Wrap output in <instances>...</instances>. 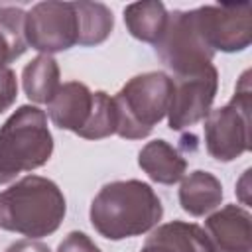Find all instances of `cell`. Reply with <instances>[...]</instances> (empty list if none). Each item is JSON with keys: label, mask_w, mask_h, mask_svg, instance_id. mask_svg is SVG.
I'll use <instances>...</instances> for the list:
<instances>
[{"label": "cell", "mask_w": 252, "mask_h": 252, "mask_svg": "<svg viewBox=\"0 0 252 252\" xmlns=\"http://www.w3.org/2000/svg\"><path fill=\"white\" fill-rule=\"evenodd\" d=\"M163 205L152 185L140 179L110 181L94 195L89 219L93 228L108 240H124L150 232L159 224Z\"/></svg>", "instance_id": "6da1fadb"}, {"label": "cell", "mask_w": 252, "mask_h": 252, "mask_svg": "<svg viewBox=\"0 0 252 252\" xmlns=\"http://www.w3.org/2000/svg\"><path fill=\"white\" fill-rule=\"evenodd\" d=\"M67 213L59 185L41 175H26L0 191V228L28 238L53 234Z\"/></svg>", "instance_id": "7a4b0ae2"}, {"label": "cell", "mask_w": 252, "mask_h": 252, "mask_svg": "<svg viewBox=\"0 0 252 252\" xmlns=\"http://www.w3.org/2000/svg\"><path fill=\"white\" fill-rule=\"evenodd\" d=\"M173 81L163 71H148L132 77L116 93V134L124 140H142L167 116Z\"/></svg>", "instance_id": "3957f363"}, {"label": "cell", "mask_w": 252, "mask_h": 252, "mask_svg": "<svg viewBox=\"0 0 252 252\" xmlns=\"http://www.w3.org/2000/svg\"><path fill=\"white\" fill-rule=\"evenodd\" d=\"M51 154L53 136L47 114L35 104L18 106L0 126V163L10 179L45 165Z\"/></svg>", "instance_id": "277c9868"}, {"label": "cell", "mask_w": 252, "mask_h": 252, "mask_svg": "<svg viewBox=\"0 0 252 252\" xmlns=\"http://www.w3.org/2000/svg\"><path fill=\"white\" fill-rule=\"evenodd\" d=\"M250 71H244L232 98L205 118V146L213 159L232 161L250 150Z\"/></svg>", "instance_id": "5b68a950"}, {"label": "cell", "mask_w": 252, "mask_h": 252, "mask_svg": "<svg viewBox=\"0 0 252 252\" xmlns=\"http://www.w3.org/2000/svg\"><path fill=\"white\" fill-rule=\"evenodd\" d=\"M154 51L171 71V79L197 75L211 67L215 57L197 28L193 10H175L167 16L165 30L154 43Z\"/></svg>", "instance_id": "8992f818"}, {"label": "cell", "mask_w": 252, "mask_h": 252, "mask_svg": "<svg viewBox=\"0 0 252 252\" xmlns=\"http://www.w3.org/2000/svg\"><path fill=\"white\" fill-rule=\"evenodd\" d=\"M197 28L205 43L217 53L244 51L252 41L250 2L207 4L193 10Z\"/></svg>", "instance_id": "52a82bcc"}, {"label": "cell", "mask_w": 252, "mask_h": 252, "mask_svg": "<svg viewBox=\"0 0 252 252\" xmlns=\"http://www.w3.org/2000/svg\"><path fill=\"white\" fill-rule=\"evenodd\" d=\"M26 41L28 47L53 55L67 51L79 41V20L75 2L47 0L32 6L26 12Z\"/></svg>", "instance_id": "ba28073f"}, {"label": "cell", "mask_w": 252, "mask_h": 252, "mask_svg": "<svg viewBox=\"0 0 252 252\" xmlns=\"http://www.w3.org/2000/svg\"><path fill=\"white\" fill-rule=\"evenodd\" d=\"M173 81V94L167 108V124L179 132L205 120L213 108L219 91V71L215 65L189 77H177Z\"/></svg>", "instance_id": "9c48e42d"}, {"label": "cell", "mask_w": 252, "mask_h": 252, "mask_svg": "<svg viewBox=\"0 0 252 252\" xmlns=\"http://www.w3.org/2000/svg\"><path fill=\"white\" fill-rule=\"evenodd\" d=\"M209 252H252V217L240 205H224L205 219Z\"/></svg>", "instance_id": "30bf717a"}, {"label": "cell", "mask_w": 252, "mask_h": 252, "mask_svg": "<svg viewBox=\"0 0 252 252\" xmlns=\"http://www.w3.org/2000/svg\"><path fill=\"white\" fill-rule=\"evenodd\" d=\"M93 108V91L81 81L59 85L53 98L47 102V116L53 126L79 134L89 120Z\"/></svg>", "instance_id": "8fae6325"}, {"label": "cell", "mask_w": 252, "mask_h": 252, "mask_svg": "<svg viewBox=\"0 0 252 252\" xmlns=\"http://www.w3.org/2000/svg\"><path fill=\"white\" fill-rule=\"evenodd\" d=\"M138 165L152 181L161 185H173L181 181L187 171V159L165 140L148 142L138 154Z\"/></svg>", "instance_id": "7c38bea8"}, {"label": "cell", "mask_w": 252, "mask_h": 252, "mask_svg": "<svg viewBox=\"0 0 252 252\" xmlns=\"http://www.w3.org/2000/svg\"><path fill=\"white\" fill-rule=\"evenodd\" d=\"M222 183L209 171L195 169L181 179L179 205L191 217H205L220 207Z\"/></svg>", "instance_id": "4fadbf2b"}, {"label": "cell", "mask_w": 252, "mask_h": 252, "mask_svg": "<svg viewBox=\"0 0 252 252\" xmlns=\"http://www.w3.org/2000/svg\"><path fill=\"white\" fill-rule=\"evenodd\" d=\"M169 12L159 0L132 2L124 8V24L132 37L144 43H156L167 24Z\"/></svg>", "instance_id": "5bb4252c"}, {"label": "cell", "mask_w": 252, "mask_h": 252, "mask_svg": "<svg viewBox=\"0 0 252 252\" xmlns=\"http://www.w3.org/2000/svg\"><path fill=\"white\" fill-rule=\"evenodd\" d=\"M59 65L53 55H35L22 69V87L35 104H47L59 89Z\"/></svg>", "instance_id": "9a60e30c"}, {"label": "cell", "mask_w": 252, "mask_h": 252, "mask_svg": "<svg viewBox=\"0 0 252 252\" xmlns=\"http://www.w3.org/2000/svg\"><path fill=\"white\" fill-rule=\"evenodd\" d=\"M146 240L156 242L169 252H209L203 226L185 220H171L159 224L152 228Z\"/></svg>", "instance_id": "2e32d148"}, {"label": "cell", "mask_w": 252, "mask_h": 252, "mask_svg": "<svg viewBox=\"0 0 252 252\" xmlns=\"http://www.w3.org/2000/svg\"><path fill=\"white\" fill-rule=\"evenodd\" d=\"M79 20V41L81 47L100 45L108 39L114 30L112 10L102 2H75Z\"/></svg>", "instance_id": "e0dca14e"}, {"label": "cell", "mask_w": 252, "mask_h": 252, "mask_svg": "<svg viewBox=\"0 0 252 252\" xmlns=\"http://www.w3.org/2000/svg\"><path fill=\"white\" fill-rule=\"evenodd\" d=\"M28 49L26 12L20 6H0V71Z\"/></svg>", "instance_id": "ac0fdd59"}, {"label": "cell", "mask_w": 252, "mask_h": 252, "mask_svg": "<svg viewBox=\"0 0 252 252\" xmlns=\"http://www.w3.org/2000/svg\"><path fill=\"white\" fill-rule=\"evenodd\" d=\"M116 106L114 98L104 93V91H94L93 93V108L89 114L87 124L83 130L77 134L85 140H102L112 134H116Z\"/></svg>", "instance_id": "d6986e66"}, {"label": "cell", "mask_w": 252, "mask_h": 252, "mask_svg": "<svg viewBox=\"0 0 252 252\" xmlns=\"http://www.w3.org/2000/svg\"><path fill=\"white\" fill-rule=\"evenodd\" d=\"M57 252H100V248L85 232L73 230L59 242Z\"/></svg>", "instance_id": "ffe728a7"}, {"label": "cell", "mask_w": 252, "mask_h": 252, "mask_svg": "<svg viewBox=\"0 0 252 252\" xmlns=\"http://www.w3.org/2000/svg\"><path fill=\"white\" fill-rule=\"evenodd\" d=\"M18 96V81H16V73L8 67L0 71V114L4 110H8Z\"/></svg>", "instance_id": "44dd1931"}, {"label": "cell", "mask_w": 252, "mask_h": 252, "mask_svg": "<svg viewBox=\"0 0 252 252\" xmlns=\"http://www.w3.org/2000/svg\"><path fill=\"white\" fill-rule=\"evenodd\" d=\"M4 252H51L47 244L33 240V238H24V240H16L12 242Z\"/></svg>", "instance_id": "7402d4cb"}, {"label": "cell", "mask_w": 252, "mask_h": 252, "mask_svg": "<svg viewBox=\"0 0 252 252\" xmlns=\"http://www.w3.org/2000/svg\"><path fill=\"white\" fill-rule=\"evenodd\" d=\"M140 252H169V250H167V248H163V246H159V244H156V242L146 240Z\"/></svg>", "instance_id": "603a6c76"}, {"label": "cell", "mask_w": 252, "mask_h": 252, "mask_svg": "<svg viewBox=\"0 0 252 252\" xmlns=\"http://www.w3.org/2000/svg\"><path fill=\"white\" fill-rule=\"evenodd\" d=\"M12 179L8 177V173L4 171V167H2V163H0V185H4V183H10Z\"/></svg>", "instance_id": "cb8c5ba5"}]
</instances>
